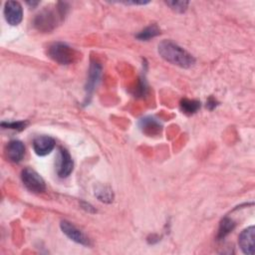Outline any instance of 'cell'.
Wrapping results in <instances>:
<instances>
[{
  "label": "cell",
  "mask_w": 255,
  "mask_h": 255,
  "mask_svg": "<svg viewBox=\"0 0 255 255\" xmlns=\"http://www.w3.org/2000/svg\"><path fill=\"white\" fill-rule=\"evenodd\" d=\"M158 54L166 62L184 69L192 67L195 63L191 54L170 40H164L158 44Z\"/></svg>",
  "instance_id": "1"
},
{
  "label": "cell",
  "mask_w": 255,
  "mask_h": 255,
  "mask_svg": "<svg viewBox=\"0 0 255 255\" xmlns=\"http://www.w3.org/2000/svg\"><path fill=\"white\" fill-rule=\"evenodd\" d=\"M61 229L63 231V233L69 237L72 241L79 243L81 245H85V246H89L90 245V239L85 235V233H83L80 229H78L74 224H72L69 221H62L61 224Z\"/></svg>",
  "instance_id": "6"
},
{
  "label": "cell",
  "mask_w": 255,
  "mask_h": 255,
  "mask_svg": "<svg viewBox=\"0 0 255 255\" xmlns=\"http://www.w3.org/2000/svg\"><path fill=\"white\" fill-rule=\"evenodd\" d=\"M141 129L146 133H153L160 128V125L153 118H144L139 123Z\"/></svg>",
  "instance_id": "16"
},
{
  "label": "cell",
  "mask_w": 255,
  "mask_h": 255,
  "mask_svg": "<svg viewBox=\"0 0 255 255\" xmlns=\"http://www.w3.org/2000/svg\"><path fill=\"white\" fill-rule=\"evenodd\" d=\"M180 109L185 115H193L200 109V102L196 100L183 99L180 101Z\"/></svg>",
  "instance_id": "14"
},
{
  "label": "cell",
  "mask_w": 255,
  "mask_h": 255,
  "mask_svg": "<svg viewBox=\"0 0 255 255\" xmlns=\"http://www.w3.org/2000/svg\"><path fill=\"white\" fill-rule=\"evenodd\" d=\"M96 197L105 203H111L114 200V192L113 190L106 185H98L95 188Z\"/></svg>",
  "instance_id": "12"
},
{
  "label": "cell",
  "mask_w": 255,
  "mask_h": 255,
  "mask_svg": "<svg viewBox=\"0 0 255 255\" xmlns=\"http://www.w3.org/2000/svg\"><path fill=\"white\" fill-rule=\"evenodd\" d=\"M21 178L26 188L34 193H42L46 189V184L42 176L36 170L30 167L22 170Z\"/></svg>",
  "instance_id": "4"
},
{
  "label": "cell",
  "mask_w": 255,
  "mask_h": 255,
  "mask_svg": "<svg viewBox=\"0 0 255 255\" xmlns=\"http://www.w3.org/2000/svg\"><path fill=\"white\" fill-rule=\"evenodd\" d=\"M74 169V161L69 153V151L63 147L59 149V160H58V169L57 173L59 177L66 178L68 177Z\"/></svg>",
  "instance_id": "7"
},
{
  "label": "cell",
  "mask_w": 255,
  "mask_h": 255,
  "mask_svg": "<svg viewBox=\"0 0 255 255\" xmlns=\"http://www.w3.org/2000/svg\"><path fill=\"white\" fill-rule=\"evenodd\" d=\"M166 4L175 12L182 13L187 9L188 1H166Z\"/></svg>",
  "instance_id": "17"
},
{
  "label": "cell",
  "mask_w": 255,
  "mask_h": 255,
  "mask_svg": "<svg viewBox=\"0 0 255 255\" xmlns=\"http://www.w3.org/2000/svg\"><path fill=\"white\" fill-rule=\"evenodd\" d=\"M2 127L5 128H12L17 130H22L25 128L27 123L26 122H3Z\"/></svg>",
  "instance_id": "18"
},
{
  "label": "cell",
  "mask_w": 255,
  "mask_h": 255,
  "mask_svg": "<svg viewBox=\"0 0 255 255\" xmlns=\"http://www.w3.org/2000/svg\"><path fill=\"white\" fill-rule=\"evenodd\" d=\"M254 235L255 228L254 226H249L245 228L238 237V244L243 253L247 255L254 254Z\"/></svg>",
  "instance_id": "8"
},
{
  "label": "cell",
  "mask_w": 255,
  "mask_h": 255,
  "mask_svg": "<svg viewBox=\"0 0 255 255\" xmlns=\"http://www.w3.org/2000/svg\"><path fill=\"white\" fill-rule=\"evenodd\" d=\"M235 227V222L229 218V217H224L219 225L218 229V234H217V239L222 240L224 239Z\"/></svg>",
  "instance_id": "13"
},
{
  "label": "cell",
  "mask_w": 255,
  "mask_h": 255,
  "mask_svg": "<svg viewBox=\"0 0 255 255\" xmlns=\"http://www.w3.org/2000/svg\"><path fill=\"white\" fill-rule=\"evenodd\" d=\"M6 155L13 162H20L25 155V145L22 141L14 139L6 145Z\"/></svg>",
  "instance_id": "10"
},
{
  "label": "cell",
  "mask_w": 255,
  "mask_h": 255,
  "mask_svg": "<svg viewBox=\"0 0 255 255\" xmlns=\"http://www.w3.org/2000/svg\"><path fill=\"white\" fill-rule=\"evenodd\" d=\"M216 101L213 99V98H210L208 101H207V108L209 109V110H213L215 107H216Z\"/></svg>",
  "instance_id": "19"
},
{
  "label": "cell",
  "mask_w": 255,
  "mask_h": 255,
  "mask_svg": "<svg viewBox=\"0 0 255 255\" xmlns=\"http://www.w3.org/2000/svg\"><path fill=\"white\" fill-rule=\"evenodd\" d=\"M55 139L49 135H39L33 140V149L37 155L49 154L55 147Z\"/></svg>",
  "instance_id": "9"
},
{
  "label": "cell",
  "mask_w": 255,
  "mask_h": 255,
  "mask_svg": "<svg viewBox=\"0 0 255 255\" xmlns=\"http://www.w3.org/2000/svg\"><path fill=\"white\" fill-rule=\"evenodd\" d=\"M101 72H102V67L98 63H92L90 67V72H89V78L87 82V97L88 95L90 96L92 92L94 91L97 83L99 82V79L101 77Z\"/></svg>",
  "instance_id": "11"
},
{
  "label": "cell",
  "mask_w": 255,
  "mask_h": 255,
  "mask_svg": "<svg viewBox=\"0 0 255 255\" xmlns=\"http://www.w3.org/2000/svg\"><path fill=\"white\" fill-rule=\"evenodd\" d=\"M48 55L51 59L61 65H69L74 63L79 54L73 48L62 42H56L49 46Z\"/></svg>",
  "instance_id": "3"
},
{
  "label": "cell",
  "mask_w": 255,
  "mask_h": 255,
  "mask_svg": "<svg viewBox=\"0 0 255 255\" xmlns=\"http://www.w3.org/2000/svg\"><path fill=\"white\" fill-rule=\"evenodd\" d=\"M66 4L58 3L55 7H45L34 19V26L40 31H51L66 14Z\"/></svg>",
  "instance_id": "2"
},
{
  "label": "cell",
  "mask_w": 255,
  "mask_h": 255,
  "mask_svg": "<svg viewBox=\"0 0 255 255\" xmlns=\"http://www.w3.org/2000/svg\"><path fill=\"white\" fill-rule=\"evenodd\" d=\"M27 4H28V5H30V6H32V7H34V6L38 5V4H39V2H33V1L31 2V1H30V2H27Z\"/></svg>",
  "instance_id": "20"
},
{
  "label": "cell",
  "mask_w": 255,
  "mask_h": 255,
  "mask_svg": "<svg viewBox=\"0 0 255 255\" xmlns=\"http://www.w3.org/2000/svg\"><path fill=\"white\" fill-rule=\"evenodd\" d=\"M160 34V29L156 25H150L141 30L138 34H136V38L141 41H147L151 38L156 37Z\"/></svg>",
  "instance_id": "15"
},
{
  "label": "cell",
  "mask_w": 255,
  "mask_h": 255,
  "mask_svg": "<svg viewBox=\"0 0 255 255\" xmlns=\"http://www.w3.org/2000/svg\"><path fill=\"white\" fill-rule=\"evenodd\" d=\"M4 16L8 24L16 26L23 19V9L17 1H7L4 5Z\"/></svg>",
  "instance_id": "5"
}]
</instances>
